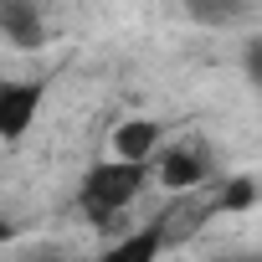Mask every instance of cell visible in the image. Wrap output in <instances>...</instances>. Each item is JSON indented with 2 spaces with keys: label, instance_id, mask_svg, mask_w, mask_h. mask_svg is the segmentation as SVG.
I'll list each match as a JSON object with an SVG mask.
<instances>
[{
  "label": "cell",
  "instance_id": "6da1fadb",
  "mask_svg": "<svg viewBox=\"0 0 262 262\" xmlns=\"http://www.w3.org/2000/svg\"><path fill=\"white\" fill-rule=\"evenodd\" d=\"M139 190H144V160H118L113 155V160H103V165L88 170V180H82V211L93 221H108L123 206H134Z\"/></svg>",
  "mask_w": 262,
  "mask_h": 262
},
{
  "label": "cell",
  "instance_id": "7a4b0ae2",
  "mask_svg": "<svg viewBox=\"0 0 262 262\" xmlns=\"http://www.w3.org/2000/svg\"><path fill=\"white\" fill-rule=\"evenodd\" d=\"M36 113H41V82L11 77L6 88H0V134H6L11 144L26 139V128L36 123Z\"/></svg>",
  "mask_w": 262,
  "mask_h": 262
},
{
  "label": "cell",
  "instance_id": "3957f363",
  "mask_svg": "<svg viewBox=\"0 0 262 262\" xmlns=\"http://www.w3.org/2000/svg\"><path fill=\"white\" fill-rule=\"evenodd\" d=\"M195 180H206V155L195 144H170L160 155V185L165 190H190Z\"/></svg>",
  "mask_w": 262,
  "mask_h": 262
},
{
  "label": "cell",
  "instance_id": "277c9868",
  "mask_svg": "<svg viewBox=\"0 0 262 262\" xmlns=\"http://www.w3.org/2000/svg\"><path fill=\"white\" fill-rule=\"evenodd\" d=\"M160 123L155 118H123L118 128H113V155L118 160H144L149 165V155L160 149Z\"/></svg>",
  "mask_w": 262,
  "mask_h": 262
},
{
  "label": "cell",
  "instance_id": "5b68a950",
  "mask_svg": "<svg viewBox=\"0 0 262 262\" xmlns=\"http://www.w3.org/2000/svg\"><path fill=\"white\" fill-rule=\"evenodd\" d=\"M0 31L16 47H41V16L31 0H0Z\"/></svg>",
  "mask_w": 262,
  "mask_h": 262
},
{
  "label": "cell",
  "instance_id": "8992f818",
  "mask_svg": "<svg viewBox=\"0 0 262 262\" xmlns=\"http://www.w3.org/2000/svg\"><path fill=\"white\" fill-rule=\"evenodd\" d=\"M252 11V0H185V16L195 26H236Z\"/></svg>",
  "mask_w": 262,
  "mask_h": 262
},
{
  "label": "cell",
  "instance_id": "52a82bcc",
  "mask_svg": "<svg viewBox=\"0 0 262 262\" xmlns=\"http://www.w3.org/2000/svg\"><path fill=\"white\" fill-rule=\"evenodd\" d=\"M160 252V231H139V236H123L118 247H108V262H149Z\"/></svg>",
  "mask_w": 262,
  "mask_h": 262
},
{
  "label": "cell",
  "instance_id": "ba28073f",
  "mask_svg": "<svg viewBox=\"0 0 262 262\" xmlns=\"http://www.w3.org/2000/svg\"><path fill=\"white\" fill-rule=\"evenodd\" d=\"M252 201H257V180H231L221 190V211H247Z\"/></svg>",
  "mask_w": 262,
  "mask_h": 262
},
{
  "label": "cell",
  "instance_id": "9c48e42d",
  "mask_svg": "<svg viewBox=\"0 0 262 262\" xmlns=\"http://www.w3.org/2000/svg\"><path fill=\"white\" fill-rule=\"evenodd\" d=\"M247 77H252V82L262 88V36H257V41L247 47Z\"/></svg>",
  "mask_w": 262,
  "mask_h": 262
}]
</instances>
